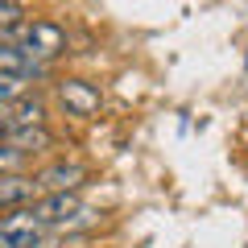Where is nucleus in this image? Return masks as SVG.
<instances>
[{"label":"nucleus","instance_id":"nucleus-1","mask_svg":"<svg viewBox=\"0 0 248 248\" xmlns=\"http://www.w3.org/2000/svg\"><path fill=\"white\" fill-rule=\"evenodd\" d=\"M33 211L42 215V223L50 232H75L91 219V207L79 203L75 190H50V195H37L33 199Z\"/></svg>","mask_w":248,"mask_h":248},{"label":"nucleus","instance_id":"nucleus-2","mask_svg":"<svg viewBox=\"0 0 248 248\" xmlns=\"http://www.w3.org/2000/svg\"><path fill=\"white\" fill-rule=\"evenodd\" d=\"M9 33H13L17 46H25V50L33 54V58H42V62H54L58 54H66V29L54 25V21H21Z\"/></svg>","mask_w":248,"mask_h":248},{"label":"nucleus","instance_id":"nucleus-3","mask_svg":"<svg viewBox=\"0 0 248 248\" xmlns=\"http://www.w3.org/2000/svg\"><path fill=\"white\" fill-rule=\"evenodd\" d=\"M0 232L13 240V248H33L50 228H46L42 215L33 211V203H21V207H13V211H4V219H0Z\"/></svg>","mask_w":248,"mask_h":248},{"label":"nucleus","instance_id":"nucleus-4","mask_svg":"<svg viewBox=\"0 0 248 248\" xmlns=\"http://www.w3.org/2000/svg\"><path fill=\"white\" fill-rule=\"evenodd\" d=\"M87 182V166L83 161H50L46 170H37V186H42V195H50V190H79V186Z\"/></svg>","mask_w":248,"mask_h":248},{"label":"nucleus","instance_id":"nucleus-5","mask_svg":"<svg viewBox=\"0 0 248 248\" xmlns=\"http://www.w3.org/2000/svg\"><path fill=\"white\" fill-rule=\"evenodd\" d=\"M58 99H62V108L71 116H95L99 112V104H104V95H99V87H91L87 79H62L58 83Z\"/></svg>","mask_w":248,"mask_h":248},{"label":"nucleus","instance_id":"nucleus-6","mask_svg":"<svg viewBox=\"0 0 248 248\" xmlns=\"http://www.w3.org/2000/svg\"><path fill=\"white\" fill-rule=\"evenodd\" d=\"M37 195H42V186H37V178H29L25 170L0 174V215L13 211V207H21V203H33Z\"/></svg>","mask_w":248,"mask_h":248},{"label":"nucleus","instance_id":"nucleus-7","mask_svg":"<svg viewBox=\"0 0 248 248\" xmlns=\"http://www.w3.org/2000/svg\"><path fill=\"white\" fill-rule=\"evenodd\" d=\"M4 141H13L21 153H46L54 149V133L46 128V124H25V128H4Z\"/></svg>","mask_w":248,"mask_h":248},{"label":"nucleus","instance_id":"nucleus-8","mask_svg":"<svg viewBox=\"0 0 248 248\" xmlns=\"http://www.w3.org/2000/svg\"><path fill=\"white\" fill-rule=\"evenodd\" d=\"M25 124H46V104L37 95H21L9 104V128H25Z\"/></svg>","mask_w":248,"mask_h":248},{"label":"nucleus","instance_id":"nucleus-9","mask_svg":"<svg viewBox=\"0 0 248 248\" xmlns=\"http://www.w3.org/2000/svg\"><path fill=\"white\" fill-rule=\"evenodd\" d=\"M21 95H29V79H21V75H9V71H0V104H17Z\"/></svg>","mask_w":248,"mask_h":248},{"label":"nucleus","instance_id":"nucleus-10","mask_svg":"<svg viewBox=\"0 0 248 248\" xmlns=\"http://www.w3.org/2000/svg\"><path fill=\"white\" fill-rule=\"evenodd\" d=\"M25 161H29V153H21L13 141L0 137V174H17V170H25Z\"/></svg>","mask_w":248,"mask_h":248},{"label":"nucleus","instance_id":"nucleus-11","mask_svg":"<svg viewBox=\"0 0 248 248\" xmlns=\"http://www.w3.org/2000/svg\"><path fill=\"white\" fill-rule=\"evenodd\" d=\"M25 21V4L21 0H0V29H13Z\"/></svg>","mask_w":248,"mask_h":248},{"label":"nucleus","instance_id":"nucleus-12","mask_svg":"<svg viewBox=\"0 0 248 248\" xmlns=\"http://www.w3.org/2000/svg\"><path fill=\"white\" fill-rule=\"evenodd\" d=\"M4 42H13V33H9V29H0V46H4Z\"/></svg>","mask_w":248,"mask_h":248},{"label":"nucleus","instance_id":"nucleus-13","mask_svg":"<svg viewBox=\"0 0 248 248\" xmlns=\"http://www.w3.org/2000/svg\"><path fill=\"white\" fill-rule=\"evenodd\" d=\"M0 248H13V240H9V236H4V232H0Z\"/></svg>","mask_w":248,"mask_h":248}]
</instances>
